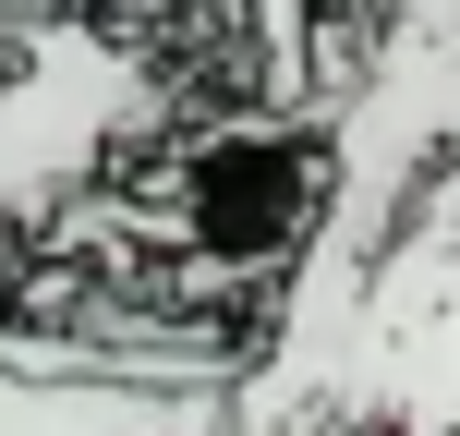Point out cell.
Returning a JSON list of instances; mask_svg holds the SVG:
<instances>
[{"instance_id": "cell-1", "label": "cell", "mask_w": 460, "mask_h": 436, "mask_svg": "<svg viewBox=\"0 0 460 436\" xmlns=\"http://www.w3.org/2000/svg\"><path fill=\"white\" fill-rule=\"evenodd\" d=\"M146 121H158V61H146V49H121L110 24H85V13L13 24V49H0V218L61 207Z\"/></svg>"}, {"instance_id": "cell-2", "label": "cell", "mask_w": 460, "mask_h": 436, "mask_svg": "<svg viewBox=\"0 0 460 436\" xmlns=\"http://www.w3.org/2000/svg\"><path fill=\"white\" fill-rule=\"evenodd\" d=\"M327 121L267 110V121H218L182 158V243L207 254V279H291L303 243L327 230Z\"/></svg>"}, {"instance_id": "cell-3", "label": "cell", "mask_w": 460, "mask_h": 436, "mask_svg": "<svg viewBox=\"0 0 460 436\" xmlns=\"http://www.w3.org/2000/svg\"><path fill=\"white\" fill-rule=\"evenodd\" d=\"M340 413H364L388 436H460V243L400 230L376 254L351 351H340Z\"/></svg>"}, {"instance_id": "cell-4", "label": "cell", "mask_w": 460, "mask_h": 436, "mask_svg": "<svg viewBox=\"0 0 460 436\" xmlns=\"http://www.w3.org/2000/svg\"><path fill=\"white\" fill-rule=\"evenodd\" d=\"M0 436H230V388H146V376H24L0 351Z\"/></svg>"}, {"instance_id": "cell-5", "label": "cell", "mask_w": 460, "mask_h": 436, "mask_svg": "<svg viewBox=\"0 0 460 436\" xmlns=\"http://www.w3.org/2000/svg\"><path fill=\"white\" fill-rule=\"evenodd\" d=\"M315 436H388V424H364V413H340V424H315Z\"/></svg>"}]
</instances>
